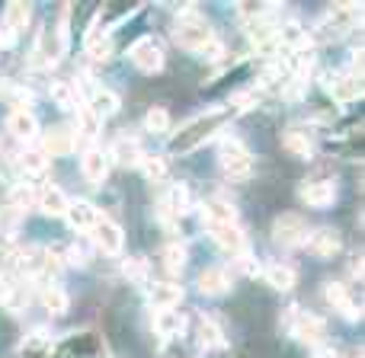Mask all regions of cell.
Returning a JSON list of instances; mask_svg holds the SVG:
<instances>
[{
	"label": "cell",
	"instance_id": "1",
	"mask_svg": "<svg viewBox=\"0 0 365 358\" xmlns=\"http://www.w3.org/2000/svg\"><path fill=\"white\" fill-rule=\"evenodd\" d=\"M205 227L221 250L234 253L237 259L247 256V237L237 224V214H234L231 201H225V199L205 201Z\"/></svg>",
	"mask_w": 365,
	"mask_h": 358
},
{
	"label": "cell",
	"instance_id": "2",
	"mask_svg": "<svg viewBox=\"0 0 365 358\" xmlns=\"http://www.w3.org/2000/svg\"><path fill=\"white\" fill-rule=\"evenodd\" d=\"M221 122H225V112H221V109H215V112H202V115H195L192 122H186V125H182L180 132L170 138V154L195 151L199 144H205L208 138H215V135L221 132Z\"/></svg>",
	"mask_w": 365,
	"mask_h": 358
},
{
	"label": "cell",
	"instance_id": "3",
	"mask_svg": "<svg viewBox=\"0 0 365 358\" xmlns=\"http://www.w3.org/2000/svg\"><path fill=\"white\" fill-rule=\"evenodd\" d=\"M173 38H177L182 48L199 51V55H202V51L215 42V32H212V26H208L195 10H186L177 23H173Z\"/></svg>",
	"mask_w": 365,
	"mask_h": 358
},
{
	"label": "cell",
	"instance_id": "4",
	"mask_svg": "<svg viewBox=\"0 0 365 358\" xmlns=\"http://www.w3.org/2000/svg\"><path fill=\"white\" fill-rule=\"evenodd\" d=\"M218 164L227 179L244 182V179H250V173H253V154L247 151L244 141L225 138L221 141V151H218Z\"/></svg>",
	"mask_w": 365,
	"mask_h": 358
},
{
	"label": "cell",
	"instance_id": "5",
	"mask_svg": "<svg viewBox=\"0 0 365 358\" xmlns=\"http://www.w3.org/2000/svg\"><path fill=\"white\" fill-rule=\"evenodd\" d=\"M285 327H289V333L295 336V339L308 342V346H324V320L314 314H308V310L302 307H292L289 314H285Z\"/></svg>",
	"mask_w": 365,
	"mask_h": 358
},
{
	"label": "cell",
	"instance_id": "6",
	"mask_svg": "<svg viewBox=\"0 0 365 358\" xmlns=\"http://www.w3.org/2000/svg\"><path fill=\"white\" fill-rule=\"evenodd\" d=\"M189 211V189L180 186V182H170L164 189V195L158 199V218L164 221L167 227H177V221Z\"/></svg>",
	"mask_w": 365,
	"mask_h": 358
},
{
	"label": "cell",
	"instance_id": "7",
	"mask_svg": "<svg viewBox=\"0 0 365 358\" xmlns=\"http://www.w3.org/2000/svg\"><path fill=\"white\" fill-rule=\"evenodd\" d=\"M132 61H135V68L145 70V74H158V70L164 68V45H160V38H154V36L138 38V42L132 45Z\"/></svg>",
	"mask_w": 365,
	"mask_h": 358
},
{
	"label": "cell",
	"instance_id": "8",
	"mask_svg": "<svg viewBox=\"0 0 365 358\" xmlns=\"http://www.w3.org/2000/svg\"><path fill=\"white\" fill-rule=\"evenodd\" d=\"M308 224H304L298 214H279L276 224H272V240H276L279 246H302L304 240H308Z\"/></svg>",
	"mask_w": 365,
	"mask_h": 358
},
{
	"label": "cell",
	"instance_id": "9",
	"mask_svg": "<svg viewBox=\"0 0 365 358\" xmlns=\"http://www.w3.org/2000/svg\"><path fill=\"white\" fill-rule=\"evenodd\" d=\"M64 51V36L58 29H42L38 32V42H36V51H32V64L36 68H51L58 64Z\"/></svg>",
	"mask_w": 365,
	"mask_h": 358
},
{
	"label": "cell",
	"instance_id": "10",
	"mask_svg": "<svg viewBox=\"0 0 365 358\" xmlns=\"http://www.w3.org/2000/svg\"><path fill=\"white\" fill-rule=\"evenodd\" d=\"M362 19V6L359 4H340V6H330L327 16H324V26H327L330 36H343V32L356 29Z\"/></svg>",
	"mask_w": 365,
	"mask_h": 358
},
{
	"label": "cell",
	"instance_id": "11",
	"mask_svg": "<svg viewBox=\"0 0 365 358\" xmlns=\"http://www.w3.org/2000/svg\"><path fill=\"white\" fill-rule=\"evenodd\" d=\"M304 205L311 208H330L336 201V186L330 179H308L302 189H298Z\"/></svg>",
	"mask_w": 365,
	"mask_h": 358
},
{
	"label": "cell",
	"instance_id": "12",
	"mask_svg": "<svg viewBox=\"0 0 365 358\" xmlns=\"http://www.w3.org/2000/svg\"><path fill=\"white\" fill-rule=\"evenodd\" d=\"M308 250L314 253L317 259H334L336 253L343 250V240H340V233L334 231V227H321V231H314V233H308Z\"/></svg>",
	"mask_w": 365,
	"mask_h": 358
},
{
	"label": "cell",
	"instance_id": "13",
	"mask_svg": "<svg viewBox=\"0 0 365 358\" xmlns=\"http://www.w3.org/2000/svg\"><path fill=\"white\" fill-rule=\"evenodd\" d=\"M64 218H68V224L74 227V231H87L90 233L103 214L96 211V205H90V201L74 199V201H68V208H64Z\"/></svg>",
	"mask_w": 365,
	"mask_h": 358
},
{
	"label": "cell",
	"instance_id": "14",
	"mask_svg": "<svg viewBox=\"0 0 365 358\" xmlns=\"http://www.w3.org/2000/svg\"><path fill=\"white\" fill-rule=\"evenodd\" d=\"M90 237H93V243L100 246L103 253H109V256L122 253V227L115 224V221L100 218V221H96V227L90 231Z\"/></svg>",
	"mask_w": 365,
	"mask_h": 358
},
{
	"label": "cell",
	"instance_id": "15",
	"mask_svg": "<svg viewBox=\"0 0 365 358\" xmlns=\"http://www.w3.org/2000/svg\"><path fill=\"white\" fill-rule=\"evenodd\" d=\"M68 201L71 199L55 186V182H45V186L36 189V205H38V211H42V214H51V218H58V214H61V218H64Z\"/></svg>",
	"mask_w": 365,
	"mask_h": 358
},
{
	"label": "cell",
	"instance_id": "16",
	"mask_svg": "<svg viewBox=\"0 0 365 358\" xmlns=\"http://www.w3.org/2000/svg\"><path fill=\"white\" fill-rule=\"evenodd\" d=\"M6 128H10V135H13V138H19V141H36V135H38L36 115H32V109H23V106L10 112Z\"/></svg>",
	"mask_w": 365,
	"mask_h": 358
},
{
	"label": "cell",
	"instance_id": "17",
	"mask_svg": "<svg viewBox=\"0 0 365 358\" xmlns=\"http://www.w3.org/2000/svg\"><path fill=\"white\" fill-rule=\"evenodd\" d=\"M81 170L90 182H103L109 173V154L103 151V147H87L81 157Z\"/></svg>",
	"mask_w": 365,
	"mask_h": 358
},
{
	"label": "cell",
	"instance_id": "18",
	"mask_svg": "<svg viewBox=\"0 0 365 358\" xmlns=\"http://www.w3.org/2000/svg\"><path fill=\"white\" fill-rule=\"evenodd\" d=\"M180 298H182V288L173 282H154L148 288V301H151L154 310H173L180 304Z\"/></svg>",
	"mask_w": 365,
	"mask_h": 358
},
{
	"label": "cell",
	"instance_id": "19",
	"mask_svg": "<svg viewBox=\"0 0 365 358\" xmlns=\"http://www.w3.org/2000/svg\"><path fill=\"white\" fill-rule=\"evenodd\" d=\"M324 298H327L330 307L340 310V314H343V317H349V320H356V317H359V307H356V301L349 298L346 285H340V282H327V288H324Z\"/></svg>",
	"mask_w": 365,
	"mask_h": 358
},
{
	"label": "cell",
	"instance_id": "20",
	"mask_svg": "<svg viewBox=\"0 0 365 358\" xmlns=\"http://www.w3.org/2000/svg\"><path fill=\"white\" fill-rule=\"evenodd\" d=\"M71 147H74V135H71L68 128H48V132L42 135L45 157H64V154H71Z\"/></svg>",
	"mask_w": 365,
	"mask_h": 358
},
{
	"label": "cell",
	"instance_id": "21",
	"mask_svg": "<svg viewBox=\"0 0 365 358\" xmlns=\"http://www.w3.org/2000/svg\"><path fill=\"white\" fill-rule=\"evenodd\" d=\"M29 19H32V6H29V4H23V0H13V4H6V10H4V26H6V32H10L13 38H16L19 32H26Z\"/></svg>",
	"mask_w": 365,
	"mask_h": 358
},
{
	"label": "cell",
	"instance_id": "22",
	"mask_svg": "<svg viewBox=\"0 0 365 358\" xmlns=\"http://www.w3.org/2000/svg\"><path fill=\"white\" fill-rule=\"evenodd\" d=\"M282 147H285L289 154H295L298 160L314 157V138H311L304 128H292V132H285V135H282Z\"/></svg>",
	"mask_w": 365,
	"mask_h": 358
},
{
	"label": "cell",
	"instance_id": "23",
	"mask_svg": "<svg viewBox=\"0 0 365 358\" xmlns=\"http://www.w3.org/2000/svg\"><path fill=\"white\" fill-rule=\"evenodd\" d=\"M195 288H199L202 295L218 298V295H225V291L231 288V275H227L225 269H205L199 275V282H195Z\"/></svg>",
	"mask_w": 365,
	"mask_h": 358
},
{
	"label": "cell",
	"instance_id": "24",
	"mask_svg": "<svg viewBox=\"0 0 365 358\" xmlns=\"http://www.w3.org/2000/svg\"><path fill=\"white\" fill-rule=\"evenodd\" d=\"M113 157L119 160L122 167H138L145 154H141V144L132 138V135H122V138H115V144H113Z\"/></svg>",
	"mask_w": 365,
	"mask_h": 358
},
{
	"label": "cell",
	"instance_id": "25",
	"mask_svg": "<svg viewBox=\"0 0 365 358\" xmlns=\"http://www.w3.org/2000/svg\"><path fill=\"white\" fill-rule=\"evenodd\" d=\"M182 327H186V317L177 314V310H158V314H154V333H158L160 339L180 336Z\"/></svg>",
	"mask_w": 365,
	"mask_h": 358
},
{
	"label": "cell",
	"instance_id": "26",
	"mask_svg": "<svg viewBox=\"0 0 365 358\" xmlns=\"http://www.w3.org/2000/svg\"><path fill=\"white\" fill-rule=\"evenodd\" d=\"M263 275L276 291H289V288H295L298 272H295V265H289V263H272V265H266Z\"/></svg>",
	"mask_w": 365,
	"mask_h": 358
},
{
	"label": "cell",
	"instance_id": "27",
	"mask_svg": "<svg viewBox=\"0 0 365 358\" xmlns=\"http://www.w3.org/2000/svg\"><path fill=\"white\" fill-rule=\"evenodd\" d=\"M19 170H23L26 177H42V173L48 170V157H45L42 147H26V151L19 154Z\"/></svg>",
	"mask_w": 365,
	"mask_h": 358
},
{
	"label": "cell",
	"instance_id": "28",
	"mask_svg": "<svg viewBox=\"0 0 365 358\" xmlns=\"http://www.w3.org/2000/svg\"><path fill=\"white\" fill-rule=\"evenodd\" d=\"M90 109H93L96 119H106V115H113L115 109H119V100H115V93H109L106 87H96L93 96H90Z\"/></svg>",
	"mask_w": 365,
	"mask_h": 358
},
{
	"label": "cell",
	"instance_id": "29",
	"mask_svg": "<svg viewBox=\"0 0 365 358\" xmlns=\"http://www.w3.org/2000/svg\"><path fill=\"white\" fill-rule=\"evenodd\" d=\"M87 55H90V61H106V58L113 55V38H109V32H90Z\"/></svg>",
	"mask_w": 365,
	"mask_h": 358
},
{
	"label": "cell",
	"instance_id": "30",
	"mask_svg": "<svg viewBox=\"0 0 365 358\" xmlns=\"http://www.w3.org/2000/svg\"><path fill=\"white\" fill-rule=\"evenodd\" d=\"M51 349V339L45 333H32L19 342V355L23 358H45V352Z\"/></svg>",
	"mask_w": 365,
	"mask_h": 358
},
{
	"label": "cell",
	"instance_id": "31",
	"mask_svg": "<svg viewBox=\"0 0 365 358\" xmlns=\"http://www.w3.org/2000/svg\"><path fill=\"white\" fill-rule=\"evenodd\" d=\"M330 90H334V96L340 102H349V100H356V96L362 93V83H359V77H340V80H334L330 83Z\"/></svg>",
	"mask_w": 365,
	"mask_h": 358
},
{
	"label": "cell",
	"instance_id": "32",
	"mask_svg": "<svg viewBox=\"0 0 365 358\" xmlns=\"http://www.w3.org/2000/svg\"><path fill=\"white\" fill-rule=\"evenodd\" d=\"M164 265H167V272H173V275H180L182 269H186V243H167V250H164Z\"/></svg>",
	"mask_w": 365,
	"mask_h": 358
},
{
	"label": "cell",
	"instance_id": "33",
	"mask_svg": "<svg viewBox=\"0 0 365 358\" xmlns=\"http://www.w3.org/2000/svg\"><path fill=\"white\" fill-rule=\"evenodd\" d=\"M6 199H10V205L16 208V211H26V208L36 201V192H32L29 182H16V186L6 192Z\"/></svg>",
	"mask_w": 365,
	"mask_h": 358
},
{
	"label": "cell",
	"instance_id": "34",
	"mask_svg": "<svg viewBox=\"0 0 365 358\" xmlns=\"http://www.w3.org/2000/svg\"><path fill=\"white\" fill-rule=\"evenodd\" d=\"M138 167H141V173H145L148 179H154V182L167 177V160L160 157V154H145V157H141V164H138Z\"/></svg>",
	"mask_w": 365,
	"mask_h": 358
},
{
	"label": "cell",
	"instance_id": "35",
	"mask_svg": "<svg viewBox=\"0 0 365 358\" xmlns=\"http://www.w3.org/2000/svg\"><path fill=\"white\" fill-rule=\"evenodd\" d=\"M199 342L205 349H218L221 342H225V336H221V327L215 320H208V317L199 323Z\"/></svg>",
	"mask_w": 365,
	"mask_h": 358
},
{
	"label": "cell",
	"instance_id": "36",
	"mask_svg": "<svg viewBox=\"0 0 365 358\" xmlns=\"http://www.w3.org/2000/svg\"><path fill=\"white\" fill-rule=\"evenodd\" d=\"M42 304L48 307V314H64V310H68V295H64L58 285H48V288L42 291Z\"/></svg>",
	"mask_w": 365,
	"mask_h": 358
},
{
	"label": "cell",
	"instance_id": "37",
	"mask_svg": "<svg viewBox=\"0 0 365 358\" xmlns=\"http://www.w3.org/2000/svg\"><path fill=\"white\" fill-rule=\"evenodd\" d=\"M77 115H81V135L87 141H93L96 135H100V119L93 115V109H90V106H81V112H77Z\"/></svg>",
	"mask_w": 365,
	"mask_h": 358
},
{
	"label": "cell",
	"instance_id": "38",
	"mask_svg": "<svg viewBox=\"0 0 365 358\" xmlns=\"http://www.w3.org/2000/svg\"><path fill=\"white\" fill-rule=\"evenodd\" d=\"M145 128L154 135H164L167 128H170V115H167V109H151V112L145 115Z\"/></svg>",
	"mask_w": 365,
	"mask_h": 358
},
{
	"label": "cell",
	"instance_id": "39",
	"mask_svg": "<svg viewBox=\"0 0 365 358\" xmlns=\"http://www.w3.org/2000/svg\"><path fill=\"white\" fill-rule=\"evenodd\" d=\"M51 96H55V102H58L61 109H74V106H77L74 87H71V83H64V80H58L55 87H51Z\"/></svg>",
	"mask_w": 365,
	"mask_h": 358
},
{
	"label": "cell",
	"instance_id": "40",
	"mask_svg": "<svg viewBox=\"0 0 365 358\" xmlns=\"http://www.w3.org/2000/svg\"><path fill=\"white\" fill-rule=\"evenodd\" d=\"M125 275L132 282H148V263L145 259H128L125 263Z\"/></svg>",
	"mask_w": 365,
	"mask_h": 358
}]
</instances>
